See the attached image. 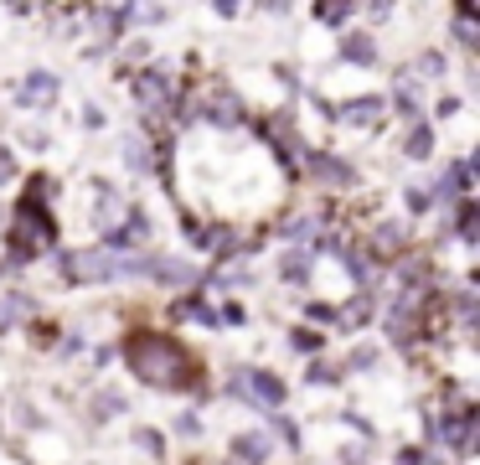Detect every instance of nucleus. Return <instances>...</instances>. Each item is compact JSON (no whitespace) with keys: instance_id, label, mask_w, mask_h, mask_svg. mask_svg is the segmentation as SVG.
<instances>
[{"instance_id":"ddd939ff","label":"nucleus","mask_w":480,"mask_h":465,"mask_svg":"<svg viewBox=\"0 0 480 465\" xmlns=\"http://www.w3.org/2000/svg\"><path fill=\"white\" fill-rule=\"evenodd\" d=\"M352 11H356V0H315V16L325 21V26H341Z\"/></svg>"},{"instance_id":"9b49d317","label":"nucleus","mask_w":480,"mask_h":465,"mask_svg":"<svg viewBox=\"0 0 480 465\" xmlns=\"http://www.w3.org/2000/svg\"><path fill=\"white\" fill-rule=\"evenodd\" d=\"M403 150H408L414 161H429V156H434V129L429 125H414V129H408V140H403Z\"/></svg>"},{"instance_id":"f03ea898","label":"nucleus","mask_w":480,"mask_h":465,"mask_svg":"<svg viewBox=\"0 0 480 465\" xmlns=\"http://www.w3.org/2000/svg\"><path fill=\"white\" fill-rule=\"evenodd\" d=\"M57 238V223H52L47 202H36V197H21L16 207V223H11V258H5V269H21V264H32L47 243Z\"/></svg>"},{"instance_id":"cd10ccee","label":"nucleus","mask_w":480,"mask_h":465,"mask_svg":"<svg viewBox=\"0 0 480 465\" xmlns=\"http://www.w3.org/2000/svg\"><path fill=\"white\" fill-rule=\"evenodd\" d=\"M455 16H460V21H475V0H455Z\"/></svg>"},{"instance_id":"b1692460","label":"nucleus","mask_w":480,"mask_h":465,"mask_svg":"<svg viewBox=\"0 0 480 465\" xmlns=\"http://www.w3.org/2000/svg\"><path fill=\"white\" fill-rule=\"evenodd\" d=\"M274 430L285 434L289 445H300V434H295V419H285V414H274Z\"/></svg>"},{"instance_id":"4be33fe9","label":"nucleus","mask_w":480,"mask_h":465,"mask_svg":"<svg viewBox=\"0 0 480 465\" xmlns=\"http://www.w3.org/2000/svg\"><path fill=\"white\" fill-rule=\"evenodd\" d=\"M119 409H125V399H119V393H104V399L94 403V414L98 419H109V414H119Z\"/></svg>"},{"instance_id":"c85d7f7f","label":"nucleus","mask_w":480,"mask_h":465,"mask_svg":"<svg viewBox=\"0 0 480 465\" xmlns=\"http://www.w3.org/2000/svg\"><path fill=\"white\" fill-rule=\"evenodd\" d=\"M196 430H202V424H196V414H181L176 419V434H196Z\"/></svg>"},{"instance_id":"2f4dec72","label":"nucleus","mask_w":480,"mask_h":465,"mask_svg":"<svg viewBox=\"0 0 480 465\" xmlns=\"http://www.w3.org/2000/svg\"><path fill=\"white\" fill-rule=\"evenodd\" d=\"M372 16L387 21V16H393V0H372Z\"/></svg>"},{"instance_id":"72a5a7b5","label":"nucleus","mask_w":480,"mask_h":465,"mask_svg":"<svg viewBox=\"0 0 480 465\" xmlns=\"http://www.w3.org/2000/svg\"><path fill=\"white\" fill-rule=\"evenodd\" d=\"M0 227H5V212H0Z\"/></svg>"},{"instance_id":"9d476101","label":"nucleus","mask_w":480,"mask_h":465,"mask_svg":"<svg viewBox=\"0 0 480 465\" xmlns=\"http://www.w3.org/2000/svg\"><path fill=\"white\" fill-rule=\"evenodd\" d=\"M176 316H186V321H202V326H217V321H223V316H217L207 300H202V295H186V300L176 305Z\"/></svg>"},{"instance_id":"a211bd4d","label":"nucleus","mask_w":480,"mask_h":465,"mask_svg":"<svg viewBox=\"0 0 480 465\" xmlns=\"http://www.w3.org/2000/svg\"><path fill=\"white\" fill-rule=\"evenodd\" d=\"M21 305H26L21 295H5V300H0V331H5V326H11V321L21 316Z\"/></svg>"},{"instance_id":"4468645a","label":"nucleus","mask_w":480,"mask_h":465,"mask_svg":"<svg viewBox=\"0 0 480 465\" xmlns=\"http://www.w3.org/2000/svg\"><path fill=\"white\" fill-rule=\"evenodd\" d=\"M94 26H98L104 36H125V26H129V11H125V5H114V11H98V16H94Z\"/></svg>"},{"instance_id":"7c9ffc66","label":"nucleus","mask_w":480,"mask_h":465,"mask_svg":"<svg viewBox=\"0 0 480 465\" xmlns=\"http://www.w3.org/2000/svg\"><path fill=\"white\" fill-rule=\"evenodd\" d=\"M83 125H88V129H104V109H83Z\"/></svg>"},{"instance_id":"2eb2a0df","label":"nucleus","mask_w":480,"mask_h":465,"mask_svg":"<svg viewBox=\"0 0 480 465\" xmlns=\"http://www.w3.org/2000/svg\"><path fill=\"white\" fill-rule=\"evenodd\" d=\"M279 274H285L289 285H305V279H310V254H300V248H295V254H285Z\"/></svg>"},{"instance_id":"f8f14e48","label":"nucleus","mask_w":480,"mask_h":465,"mask_svg":"<svg viewBox=\"0 0 480 465\" xmlns=\"http://www.w3.org/2000/svg\"><path fill=\"white\" fill-rule=\"evenodd\" d=\"M336 321H341V326H362V321H372V295H367V289H362V295H352V305H341Z\"/></svg>"},{"instance_id":"1a4fd4ad","label":"nucleus","mask_w":480,"mask_h":465,"mask_svg":"<svg viewBox=\"0 0 480 465\" xmlns=\"http://www.w3.org/2000/svg\"><path fill=\"white\" fill-rule=\"evenodd\" d=\"M455 233H460L465 243H480V212H475V202H460V207H455Z\"/></svg>"},{"instance_id":"393cba45","label":"nucleus","mask_w":480,"mask_h":465,"mask_svg":"<svg viewBox=\"0 0 480 465\" xmlns=\"http://www.w3.org/2000/svg\"><path fill=\"white\" fill-rule=\"evenodd\" d=\"M305 316H310V321H336V310H331V305H315V300L305 305Z\"/></svg>"},{"instance_id":"f3484780","label":"nucleus","mask_w":480,"mask_h":465,"mask_svg":"<svg viewBox=\"0 0 480 465\" xmlns=\"http://www.w3.org/2000/svg\"><path fill=\"white\" fill-rule=\"evenodd\" d=\"M393 109H398L403 119H414V114H418V98H414V88H408V83H403L398 94H393Z\"/></svg>"},{"instance_id":"c756f323","label":"nucleus","mask_w":480,"mask_h":465,"mask_svg":"<svg viewBox=\"0 0 480 465\" xmlns=\"http://www.w3.org/2000/svg\"><path fill=\"white\" fill-rule=\"evenodd\" d=\"M212 5H217V16H238L243 0H212Z\"/></svg>"},{"instance_id":"6e6552de","label":"nucleus","mask_w":480,"mask_h":465,"mask_svg":"<svg viewBox=\"0 0 480 465\" xmlns=\"http://www.w3.org/2000/svg\"><path fill=\"white\" fill-rule=\"evenodd\" d=\"M341 63H356V67H372L377 63V52H372V36L367 32H352L341 42Z\"/></svg>"},{"instance_id":"bb28decb","label":"nucleus","mask_w":480,"mask_h":465,"mask_svg":"<svg viewBox=\"0 0 480 465\" xmlns=\"http://www.w3.org/2000/svg\"><path fill=\"white\" fill-rule=\"evenodd\" d=\"M418 73H429V78H434V73H445V57H434V52H429V57L418 63Z\"/></svg>"},{"instance_id":"aec40b11","label":"nucleus","mask_w":480,"mask_h":465,"mask_svg":"<svg viewBox=\"0 0 480 465\" xmlns=\"http://www.w3.org/2000/svg\"><path fill=\"white\" fill-rule=\"evenodd\" d=\"M289 347L310 357V352H320V337H315V331H295V337H289Z\"/></svg>"},{"instance_id":"39448f33","label":"nucleus","mask_w":480,"mask_h":465,"mask_svg":"<svg viewBox=\"0 0 480 465\" xmlns=\"http://www.w3.org/2000/svg\"><path fill=\"white\" fill-rule=\"evenodd\" d=\"M300 161H305V171L315 181H325V187H352L356 181V171L341 161V156H331V150H305Z\"/></svg>"},{"instance_id":"20e7f679","label":"nucleus","mask_w":480,"mask_h":465,"mask_svg":"<svg viewBox=\"0 0 480 465\" xmlns=\"http://www.w3.org/2000/svg\"><path fill=\"white\" fill-rule=\"evenodd\" d=\"M233 393L243 403H258V409H279L285 403V383L264 368H233Z\"/></svg>"},{"instance_id":"a878e982","label":"nucleus","mask_w":480,"mask_h":465,"mask_svg":"<svg viewBox=\"0 0 480 465\" xmlns=\"http://www.w3.org/2000/svg\"><path fill=\"white\" fill-rule=\"evenodd\" d=\"M16 177V161H11V150H0V187Z\"/></svg>"},{"instance_id":"5701e85b","label":"nucleus","mask_w":480,"mask_h":465,"mask_svg":"<svg viewBox=\"0 0 480 465\" xmlns=\"http://www.w3.org/2000/svg\"><path fill=\"white\" fill-rule=\"evenodd\" d=\"M310 383H336V368L331 362H310Z\"/></svg>"},{"instance_id":"7ed1b4c3","label":"nucleus","mask_w":480,"mask_h":465,"mask_svg":"<svg viewBox=\"0 0 480 465\" xmlns=\"http://www.w3.org/2000/svg\"><path fill=\"white\" fill-rule=\"evenodd\" d=\"M140 274V254H119V248H98V254H67L63 279L73 285H104V279H129Z\"/></svg>"},{"instance_id":"412c9836","label":"nucleus","mask_w":480,"mask_h":465,"mask_svg":"<svg viewBox=\"0 0 480 465\" xmlns=\"http://www.w3.org/2000/svg\"><path fill=\"white\" fill-rule=\"evenodd\" d=\"M408 207H414V212H429L434 207V192H429V187H408Z\"/></svg>"},{"instance_id":"473e14b6","label":"nucleus","mask_w":480,"mask_h":465,"mask_svg":"<svg viewBox=\"0 0 480 465\" xmlns=\"http://www.w3.org/2000/svg\"><path fill=\"white\" fill-rule=\"evenodd\" d=\"M264 11H269V16H285V11H289V0H264Z\"/></svg>"},{"instance_id":"423d86ee","label":"nucleus","mask_w":480,"mask_h":465,"mask_svg":"<svg viewBox=\"0 0 480 465\" xmlns=\"http://www.w3.org/2000/svg\"><path fill=\"white\" fill-rule=\"evenodd\" d=\"M383 114H387L383 98H352V104H341V109H336V119H341V125L377 129V125H383Z\"/></svg>"},{"instance_id":"f257e3e1","label":"nucleus","mask_w":480,"mask_h":465,"mask_svg":"<svg viewBox=\"0 0 480 465\" xmlns=\"http://www.w3.org/2000/svg\"><path fill=\"white\" fill-rule=\"evenodd\" d=\"M125 357H129V368H135L140 383L165 388V393H181V388H192V378H196V362L186 357V347L171 341V337H155V331L129 337Z\"/></svg>"},{"instance_id":"6ab92c4d","label":"nucleus","mask_w":480,"mask_h":465,"mask_svg":"<svg viewBox=\"0 0 480 465\" xmlns=\"http://www.w3.org/2000/svg\"><path fill=\"white\" fill-rule=\"evenodd\" d=\"M455 36H460V47H470V52L480 47V36H475V21H460V16H455Z\"/></svg>"},{"instance_id":"0eeeda50","label":"nucleus","mask_w":480,"mask_h":465,"mask_svg":"<svg viewBox=\"0 0 480 465\" xmlns=\"http://www.w3.org/2000/svg\"><path fill=\"white\" fill-rule=\"evenodd\" d=\"M52 98H57V78H52V73H42V67H36V73H26V78H21L16 104H32V109H42V104H52Z\"/></svg>"},{"instance_id":"dca6fc26","label":"nucleus","mask_w":480,"mask_h":465,"mask_svg":"<svg viewBox=\"0 0 480 465\" xmlns=\"http://www.w3.org/2000/svg\"><path fill=\"white\" fill-rule=\"evenodd\" d=\"M233 455H243V460H264V455H269V445H264L258 434H238V440H233Z\"/></svg>"}]
</instances>
